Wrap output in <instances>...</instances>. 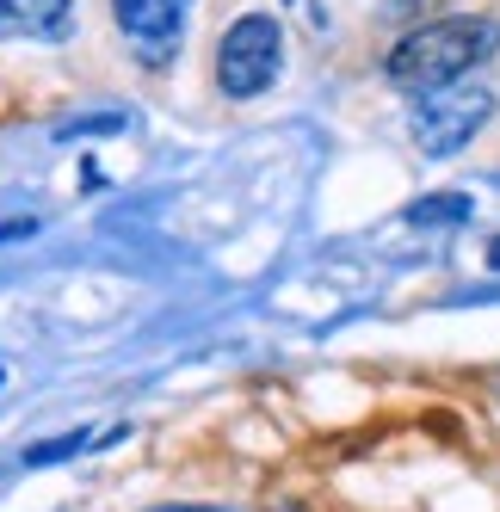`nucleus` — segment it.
Here are the masks:
<instances>
[{"label":"nucleus","instance_id":"nucleus-5","mask_svg":"<svg viewBox=\"0 0 500 512\" xmlns=\"http://www.w3.org/2000/svg\"><path fill=\"white\" fill-rule=\"evenodd\" d=\"M75 25V0H0V38H68Z\"/></svg>","mask_w":500,"mask_h":512},{"label":"nucleus","instance_id":"nucleus-3","mask_svg":"<svg viewBox=\"0 0 500 512\" xmlns=\"http://www.w3.org/2000/svg\"><path fill=\"white\" fill-rule=\"evenodd\" d=\"M278 62H284V31L272 13H241L223 31V50H217V87L229 99H254L278 81Z\"/></svg>","mask_w":500,"mask_h":512},{"label":"nucleus","instance_id":"nucleus-4","mask_svg":"<svg viewBox=\"0 0 500 512\" xmlns=\"http://www.w3.org/2000/svg\"><path fill=\"white\" fill-rule=\"evenodd\" d=\"M112 19L142 68H167L186 38V0H112Z\"/></svg>","mask_w":500,"mask_h":512},{"label":"nucleus","instance_id":"nucleus-1","mask_svg":"<svg viewBox=\"0 0 500 512\" xmlns=\"http://www.w3.org/2000/svg\"><path fill=\"white\" fill-rule=\"evenodd\" d=\"M500 50V25L482 19V13H463V19H433L408 31V38L389 50L383 75L396 81L402 93H433V87H451L463 81L470 68H482L488 56Z\"/></svg>","mask_w":500,"mask_h":512},{"label":"nucleus","instance_id":"nucleus-6","mask_svg":"<svg viewBox=\"0 0 500 512\" xmlns=\"http://www.w3.org/2000/svg\"><path fill=\"white\" fill-rule=\"evenodd\" d=\"M463 216H470V198H457V192L408 204V223H414V229H433V223H463Z\"/></svg>","mask_w":500,"mask_h":512},{"label":"nucleus","instance_id":"nucleus-2","mask_svg":"<svg viewBox=\"0 0 500 512\" xmlns=\"http://www.w3.org/2000/svg\"><path fill=\"white\" fill-rule=\"evenodd\" d=\"M488 118H494V93H488V87L451 81V87H433V93H414L408 130H414V142H420V155L445 161V155H457Z\"/></svg>","mask_w":500,"mask_h":512},{"label":"nucleus","instance_id":"nucleus-9","mask_svg":"<svg viewBox=\"0 0 500 512\" xmlns=\"http://www.w3.org/2000/svg\"><path fill=\"white\" fill-rule=\"evenodd\" d=\"M149 512H223V506H149Z\"/></svg>","mask_w":500,"mask_h":512},{"label":"nucleus","instance_id":"nucleus-7","mask_svg":"<svg viewBox=\"0 0 500 512\" xmlns=\"http://www.w3.org/2000/svg\"><path fill=\"white\" fill-rule=\"evenodd\" d=\"M93 445V432H68V438H44L38 451H25V469H44V463H56V457H75V451H87Z\"/></svg>","mask_w":500,"mask_h":512},{"label":"nucleus","instance_id":"nucleus-10","mask_svg":"<svg viewBox=\"0 0 500 512\" xmlns=\"http://www.w3.org/2000/svg\"><path fill=\"white\" fill-rule=\"evenodd\" d=\"M488 266H500V235H494V241H488Z\"/></svg>","mask_w":500,"mask_h":512},{"label":"nucleus","instance_id":"nucleus-8","mask_svg":"<svg viewBox=\"0 0 500 512\" xmlns=\"http://www.w3.org/2000/svg\"><path fill=\"white\" fill-rule=\"evenodd\" d=\"M414 7H433V0H389V19H402V13H414Z\"/></svg>","mask_w":500,"mask_h":512}]
</instances>
